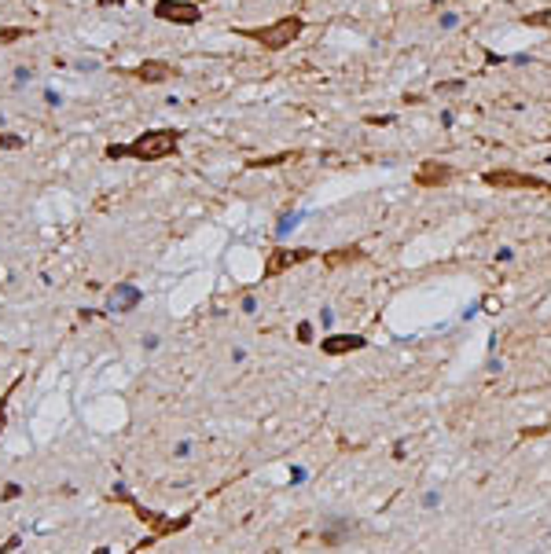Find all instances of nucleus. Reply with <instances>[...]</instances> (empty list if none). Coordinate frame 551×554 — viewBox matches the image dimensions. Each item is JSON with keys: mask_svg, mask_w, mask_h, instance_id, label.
Listing matches in <instances>:
<instances>
[{"mask_svg": "<svg viewBox=\"0 0 551 554\" xmlns=\"http://www.w3.org/2000/svg\"><path fill=\"white\" fill-rule=\"evenodd\" d=\"M176 143H181V133L176 128H151L140 140L125 143V147H107V158H136V161H158L176 154Z\"/></svg>", "mask_w": 551, "mask_h": 554, "instance_id": "nucleus-1", "label": "nucleus"}, {"mask_svg": "<svg viewBox=\"0 0 551 554\" xmlns=\"http://www.w3.org/2000/svg\"><path fill=\"white\" fill-rule=\"evenodd\" d=\"M302 29H305V22L298 19V15H287V19H276V22L257 26V29H239V34L250 37V41H257L261 48H268V52H280V48L294 44V41L302 37Z\"/></svg>", "mask_w": 551, "mask_h": 554, "instance_id": "nucleus-2", "label": "nucleus"}, {"mask_svg": "<svg viewBox=\"0 0 551 554\" xmlns=\"http://www.w3.org/2000/svg\"><path fill=\"white\" fill-rule=\"evenodd\" d=\"M155 19L176 22V26H195L202 15H199V4H191V0H158V4H155Z\"/></svg>", "mask_w": 551, "mask_h": 554, "instance_id": "nucleus-3", "label": "nucleus"}, {"mask_svg": "<svg viewBox=\"0 0 551 554\" xmlns=\"http://www.w3.org/2000/svg\"><path fill=\"white\" fill-rule=\"evenodd\" d=\"M489 187H529V191H551V184H544L540 176H529V173H518V169H493L481 176Z\"/></svg>", "mask_w": 551, "mask_h": 554, "instance_id": "nucleus-4", "label": "nucleus"}, {"mask_svg": "<svg viewBox=\"0 0 551 554\" xmlns=\"http://www.w3.org/2000/svg\"><path fill=\"white\" fill-rule=\"evenodd\" d=\"M313 250H272L268 260H265V279H272V275H280L287 272L290 265H298V260H309Z\"/></svg>", "mask_w": 551, "mask_h": 554, "instance_id": "nucleus-5", "label": "nucleus"}, {"mask_svg": "<svg viewBox=\"0 0 551 554\" xmlns=\"http://www.w3.org/2000/svg\"><path fill=\"white\" fill-rule=\"evenodd\" d=\"M415 180L423 187H445L452 180V166H445V161H423L419 173H415Z\"/></svg>", "mask_w": 551, "mask_h": 554, "instance_id": "nucleus-6", "label": "nucleus"}, {"mask_svg": "<svg viewBox=\"0 0 551 554\" xmlns=\"http://www.w3.org/2000/svg\"><path fill=\"white\" fill-rule=\"evenodd\" d=\"M133 77L148 81V85H158V81L176 77V67H169V62H162V59H148V62H140V67L133 70Z\"/></svg>", "mask_w": 551, "mask_h": 554, "instance_id": "nucleus-7", "label": "nucleus"}, {"mask_svg": "<svg viewBox=\"0 0 551 554\" xmlns=\"http://www.w3.org/2000/svg\"><path fill=\"white\" fill-rule=\"evenodd\" d=\"M320 349L328 356H338V352H356L364 349V338L361 334H331L328 341H320Z\"/></svg>", "mask_w": 551, "mask_h": 554, "instance_id": "nucleus-8", "label": "nucleus"}, {"mask_svg": "<svg viewBox=\"0 0 551 554\" xmlns=\"http://www.w3.org/2000/svg\"><path fill=\"white\" fill-rule=\"evenodd\" d=\"M323 260H328V268H338L342 260H361V250H356V246H349V250H335V253H328Z\"/></svg>", "mask_w": 551, "mask_h": 554, "instance_id": "nucleus-9", "label": "nucleus"}, {"mask_svg": "<svg viewBox=\"0 0 551 554\" xmlns=\"http://www.w3.org/2000/svg\"><path fill=\"white\" fill-rule=\"evenodd\" d=\"M22 37H30L26 26H0V44H15V41H22Z\"/></svg>", "mask_w": 551, "mask_h": 554, "instance_id": "nucleus-10", "label": "nucleus"}, {"mask_svg": "<svg viewBox=\"0 0 551 554\" xmlns=\"http://www.w3.org/2000/svg\"><path fill=\"white\" fill-rule=\"evenodd\" d=\"M22 378H15L8 389H4V397H0V433H4V422H8V400H11V393H15V385H19Z\"/></svg>", "mask_w": 551, "mask_h": 554, "instance_id": "nucleus-11", "label": "nucleus"}, {"mask_svg": "<svg viewBox=\"0 0 551 554\" xmlns=\"http://www.w3.org/2000/svg\"><path fill=\"white\" fill-rule=\"evenodd\" d=\"M526 22L529 26H551V11H533V15H526Z\"/></svg>", "mask_w": 551, "mask_h": 554, "instance_id": "nucleus-12", "label": "nucleus"}, {"mask_svg": "<svg viewBox=\"0 0 551 554\" xmlns=\"http://www.w3.org/2000/svg\"><path fill=\"white\" fill-rule=\"evenodd\" d=\"M0 147H22V140H15V136L4 133V136H0Z\"/></svg>", "mask_w": 551, "mask_h": 554, "instance_id": "nucleus-13", "label": "nucleus"}, {"mask_svg": "<svg viewBox=\"0 0 551 554\" xmlns=\"http://www.w3.org/2000/svg\"><path fill=\"white\" fill-rule=\"evenodd\" d=\"M309 334H313V327H309V323H302V327H298V338H302V341H309Z\"/></svg>", "mask_w": 551, "mask_h": 554, "instance_id": "nucleus-14", "label": "nucleus"}]
</instances>
